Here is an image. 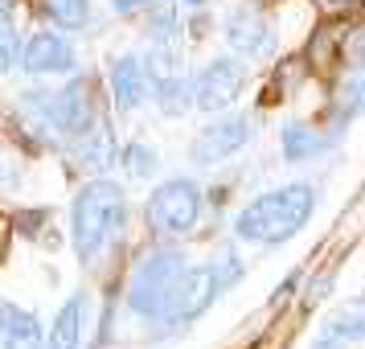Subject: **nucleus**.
I'll list each match as a JSON object with an SVG mask.
<instances>
[{"instance_id":"obj_4","label":"nucleus","mask_w":365,"mask_h":349,"mask_svg":"<svg viewBox=\"0 0 365 349\" xmlns=\"http://www.w3.org/2000/svg\"><path fill=\"white\" fill-rule=\"evenodd\" d=\"M197 218H201V189L185 177L165 181L148 198V226L156 234H168V238L189 234L197 226Z\"/></svg>"},{"instance_id":"obj_8","label":"nucleus","mask_w":365,"mask_h":349,"mask_svg":"<svg viewBox=\"0 0 365 349\" xmlns=\"http://www.w3.org/2000/svg\"><path fill=\"white\" fill-rule=\"evenodd\" d=\"M247 140H250V119H242V116L217 119L210 128H201V136L193 140V161L197 165H217V161L234 156Z\"/></svg>"},{"instance_id":"obj_5","label":"nucleus","mask_w":365,"mask_h":349,"mask_svg":"<svg viewBox=\"0 0 365 349\" xmlns=\"http://www.w3.org/2000/svg\"><path fill=\"white\" fill-rule=\"evenodd\" d=\"M234 275H238V263H234L230 255H226V263L189 267V271H185L181 292H177V304H173V313H168L165 320H173V325H185V320L201 316L210 304H214L217 292H222V283H230Z\"/></svg>"},{"instance_id":"obj_20","label":"nucleus","mask_w":365,"mask_h":349,"mask_svg":"<svg viewBox=\"0 0 365 349\" xmlns=\"http://www.w3.org/2000/svg\"><path fill=\"white\" fill-rule=\"evenodd\" d=\"M336 41H341V29H332V25H324V29L312 37V46H308L312 70H329L332 62H336Z\"/></svg>"},{"instance_id":"obj_3","label":"nucleus","mask_w":365,"mask_h":349,"mask_svg":"<svg viewBox=\"0 0 365 349\" xmlns=\"http://www.w3.org/2000/svg\"><path fill=\"white\" fill-rule=\"evenodd\" d=\"M185 255L181 251H156L144 263L132 271V283H128V304L132 313L140 316H168L173 304H177V292L185 283Z\"/></svg>"},{"instance_id":"obj_24","label":"nucleus","mask_w":365,"mask_h":349,"mask_svg":"<svg viewBox=\"0 0 365 349\" xmlns=\"http://www.w3.org/2000/svg\"><path fill=\"white\" fill-rule=\"evenodd\" d=\"M185 4H205V0H185Z\"/></svg>"},{"instance_id":"obj_22","label":"nucleus","mask_w":365,"mask_h":349,"mask_svg":"<svg viewBox=\"0 0 365 349\" xmlns=\"http://www.w3.org/2000/svg\"><path fill=\"white\" fill-rule=\"evenodd\" d=\"M123 165H128V173H132V177H152V173H156V152L144 148V144H128V152H123Z\"/></svg>"},{"instance_id":"obj_10","label":"nucleus","mask_w":365,"mask_h":349,"mask_svg":"<svg viewBox=\"0 0 365 349\" xmlns=\"http://www.w3.org/2000/svg\"><path fill=\"white\" fill-rule=\"evenodd\" d=\"M21 66L29 74H70L74 70V46L62 34H34L21 46Z\"/></svg>"},{"instance_id":"obj_21","label":"nucleus","mask_w":365,"mask_h":349,"mask_svg":"<svg viewBox=\"0 0 365 349\" xmlns=\"http://www.w3.org/2000/svg\"><path fill=\"white\" fill-rule=\"evenodd\" d=\"M50 13H53V21H58L62 29H83L86 17H91L86 0H50Z\"/></svg>"},{"instance_id":"obj_11","label":"nucleus","mask_w":365,"mask_h":349,"mask_svg":"<svg viewBox=\"0 0 365 349\" xmlns=\"http://www.w3.org/2000/svg\"><path fill=\"white\" fill-rule=\"evenodd\" d=\"M148 66L140 58H115L111 66V95H115V107L119 111H135L140 103L148 99Z\"/></svg>"},{"instance_id":"obj_23","label":"nucleus","mask_w":365,"mask_h":349,"mask_svg":"<svg viewBox=\"0 0 365 349\" xmlns=\"http://www.w3.org/2000/svg\"><path fill=\"white\" fill-rule=\"evenodd\" d=\"M119 13H135V9H144V4H152V0H111Z\"/></svg>"},{"instance_id":"obj_9","label":"nucleus","mask_w":365,"mask_h":349,"mask_svg":"<svg viewBox=\"0 0 365 349\" xmlns=\"http://www.w3.org/2000/svg\"><path fill=\"white\" fill-rule=\"evenodd\" d=\"M226 41H230V50H238L242 58H259V54L271 50L275 34H271V21H267L259 9L242 4V9H234L230 17H226Z\"/></svg>"},{"instance_id":"obj_12","label":"nucleus","mask_w":365,"mask_h":349,"mask_svg":"<svg viewBox=\"0 0 365 349\" xmlns=\"http://www.w3.org/2000/svg\"><path fill=\"white\" fill-rule=\"evenodd\" d=\"M0 349H41V325H37V316L0 300Z\"/></svg>"},{"instance_id":"obj_7","label":"nucleus","mask_w":365,"mask_h":349,"mask_svg":"<svg viewBox=\"0 0 365 349\" xmlns=\"http://www.w3.org/2000/svg\"><path fill=\"white\" fill-rule=\"evenodd\" d=\"M242 86H247V70L238 62H230V58H217V62H210L193 79V107H201V111H226L242 95Z\"/></svg>"},{"instance_id":"obj_6","label":"nucleus","mask_w":365,"mask_h":349,"mask_svg":"<svg viewBox=\"0 0 365 349\" xmlns=\"http://www.w3.org/2000/svg\"><path fill=\"white\" fill-rule=\"evenodd\" d=\"M34 107L46 116V123H50L53 132L70 136V140L95 123L91 95H86V83H83V79H74L66 91H34Z\"/></svg>"},{"instance_id":"obj_1","label":"nucleus","mask_w":365,"mask_h":349,"mask_svg":"<svg viewBox=\"0 0 365 349\" xmlns=\"http://www.w3.org/2000/svg\"><path fill=\"white\" fill-rule=\"evenodd\" d=\"M128 222V201H123V189L115 181H91L74 198V210H70V234H74V251L86 267L99 263V255L119 238Z\"/></svg>"},{"instance_id":"obj_17","label":"nucleus","mask_w":365,"mask_h":349,"mask_svg":"<svg viewBox=\"0 0 365 349\" xmlns=\"http://www.w3.org/2000/svg\"><path fill=\"white\" fill-rule=\"evenodd\" d=\"M156 103L165 116H181L185 107H193V83H185L177 74H160L156 79Z\"/></svg>"},{"instance_id":"obj_14","label":"nucleus","mask_w":365,"mask_h":349,"mask_svg":"<svg viewBox=\"0 0 365 349\" xmlns=\"http://www.w3.org/2000/svg\"><path fill=\"white\" fill-rule=\"evenodd\" d=\"M365 107V58H357L345 70V79L336 86V103H332V123H349Z\"/></svg>"},{"instance_id":"obj_2","label":"nucleus","mask_w":365,"mask_h":349,"mask_svg":"<svg viewBox=\"0 0 365 349\" xmlns=\"http://www.w3.org/2000/svg\"><path fill=\"white\" fill-rule=\"evenodd\" d=\"M312 210H316L312 185H283L275 193H263V198L250 201L247 210L238 214L234 231L247 243H287L292 234L304 231V222L312 218Z\"/></svg>"},{"instance_id":"obj_13","label":"nucleus","mask_w":365,"mask_h":349,"mask_svg":"<svg viewBox=\"0 0 365 349\" xmlns=\"http://www.w3.org/2000/svg\"><path fill=\"white\" fill-rule=\"evenodd\" d=\"M83 320H86V296L74 292V296L58 308V316H53V329H50V337H46V349H78V341H83Z\"/></svg>"},{"instance_id":"obj_15","label":"nucleus","mask_w":365,"mask_h":349,"mask_svg":"<svg viewBox=\"0 0 365 349\" xmlns=\"http://www.w3.org/2000/svg\"><path fill=\"white\" fill-rule=\"evenodd\" d=\"M74 156H78V165L86 168H107L115 161V144H111V132L99 128V123H91L86 132L74 136Z\"/></svg>"},{"instance_id":"obj_18","label":"nucleus","mask_w":365,"mask_h":349,"mask_svg":"<svg viewBox=\"0 0 365 349\" xmlns=\"http://www.w3.org/2000/svg\"><path fill=\"white\" fill-rule=\"evenodd\" d=\"M324 148V140L312 132V128H304V123H287L283 128V156L292 161V165H299V161H308L312 152Z\"/></svg>"},{"instance_id":"obj_16","label":"nucleus","mask_w":365,"mask_h":349,"mask_svg":"<svg viewBox=\"0 0 365 349\" xmlns=\"http://www.w3.org/2000/svg\"><path fill=\"white\" fill-rule=\"evenodd\" d=\"M324 337H332L336 345H341V341H361L365 337V296H353V300H345V304H336V313H332Z\"/></svg>"},{"instance_id":"obj_19","label":"nucleus","mask_w":365,"mask_h":349,"mask_svg":"<svg viewBox=\"0 0 365 349\" xmlns=\"http://www.w3.org/2000/svg\"><path fill=\"white\" fill-rule=\"evenodd\" d=\"M21 62V41L17 29H13V0H0V74Z\"/></svg>"}]
</instances>
